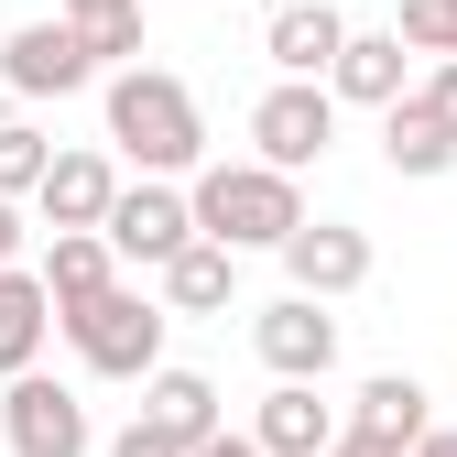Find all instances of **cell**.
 <instances>
[{"instance_id": "obj_1", "label": "cell", "mask_w": 457, "mask_h": 457, "mask_svg": "<svg viewBox=\"0 0 457 457\" xmlns=\"http://www.w3.org/2000/svg\"><path fill=\"white\" fill-rule=\"evenodd\" d=\"M109 142H120L142 175H196L207 163V120H196V87L163 77V66H131L109 77Z\"/></svg>"}, {"instance_id": "obj_2", "label": "cell", "mask_w": 457, "mask_h": 457, "mask_svg": "<svg viewBox=\"0 0 457 457\" xmlns=\"http://www.w3.org/2000/svg\"><path fill=\"white\" fill-rule=\"evenodd\" d=\"M186 207H196V228L207 240H228V251H283V228L305 218V186L283 175V163H196V186H186Z\"/></svg>"}, {"instance_id": "obj_3", "label": "cell", "mask_w": 457, "mask_h": 457, "mask_svg": "<svg viewBox=\"0 0 457 457\" xmlns=\"http://www.w3.org/2000/svg\"><path fill=\"white\" fill-rule=\"evenodd\" d=\"M54 327H66V349H77L98 381H142V370L163 360V327H175V316H163L153 295H131V283H109V295L66 305Z\"/></svg>"}, {"instance_id": "obj_4", "label": "cell", "mask_w": 457, "mask_h": 457, "mask_svg": "<svg viewBox=\"0 0 457 457\" xmlns=\"http://www.w3.org/2000/svg\"><path fill=\"white\" fill-rule=\"evenodd\" d=\"M0 436H12V457H87L98 425L66 381H44V370H12L0 381Z\"/></svg>"}, {"instance_id": "obj_5", "label": "cell", "mask_w": 457, "mask_h": 457, "mask_svg": "<svg viewBox=\"0 0 457 457\" xmlns=\"http://www.w3.org/2000/svg\"><path fill=\"white\" fill-rule=\"evenodd\" d=\"M251 142H262V163L305 175V163L337 142V98H327V77H272L262 109H251Z\"/></svg>"}, {"instance_id": "obj_6", "label": "cell", "mask_w": 457, "mask_h": 457, "mask_svg": "<svg viewBox=\"0 0 457 457\" xmlns=\"http://www.w3.org/2000/svg\"><path fill=\"white\" fill-rule=\"evenodd\" d=\"M98 77V54H87V33L54 12V22H22L12 44H0V87L12 98H77Z\"/></svg>"}, {"instance_id": "obj_7", "label": "cell", "mask_w": 457, "mask_h": 457, "mask_svg": "<svg viewBox=\"0 0 457 457\" xmlns=\"http://www.w3.org/2000/svg\"><path fill=\"white\" fill-rule=\"evenodd\" d=\"M98 240L120 251V262H163V251H186V240H196V207H186V186H175V175H142V186L109 196Z\"/></svg>"}, {"instance_id": "obj_8", "label": "cell", "mask_w": 457, "mask_h": 457, "mask_svg": "<svg viewBox=\"0 0 457 457\" xmlns=\"http://www.w3.org/2000/svg\"><path fill=\"white\" fill-rule=\"evenodd\" d=\"M251 349H262L272 381H327V370H337V316H327V295L262 305V316H251Z\"/></svg>"}, {"instance_id": "obj_9", "label": "cell", "mask_w": 457, "mask_h": 457, "mask_svg": "<svg viewBox=\"0 0 457 457\" xmlns=\"http://www.w3.org/2000/svg\"><path fill=\"white\" fill-rule=\"evenodd\" d=\"M283 272H295V295H360L370 283V228H349V218H295L283 228Z\"/></svg>"}, {"instance_id": "obj_10", "label": "cell", "mask_w": 457, "mask_h": 457, "mask_svg": "<svg viewBox=\"0 0 457 457\" xmlns=\"http://www.w3.org/2000/svg\"><path fill=\"white\" fill-rule=\"evenodd\" d=\"M153 272H163V316H228V295H240V251L207 240V228L186 251H163Z\"/></svg>"}, {"instance_id": "obj_11", "label": "cell", "mask_w": 457, "mask_h": 457, "mask_svg": "<svg viewBox=\"0 0 457 457\" xmlns=\"http://www.w3.org/2000/svg\"><path fill=\"white\" fill-rule=\"evenodd\" d=\"M109 196H120L109 153H44V186H33L44 228H98V218H109Z\"/></svg>"}, {"instance_id": "obj_12", "label": "cell", "mask_w": 457, "mask_h": 457, "mask_svg": "<svg viewBox=\"0 0 457 457\" xmlns=\"http://www.w3.org/2000/svg\"><path fill=\"white\" fill-rule=\"evenodd\" d=\"M337 436V403H316V381H272L262 414H251V446L262 457H316Z\"/></svg>"}, {"instance_id": "obj_13", "label": "cell", "mask_w": 457, "mask_h": 457, "mask_svg": "<svg viewBox=\"0 0 457 457\" xmlns=\"http://www.w3.org/2000/svg\"><path fill=\"white\" fill-rule=\"evenodd\" d=\"M327 98L392 109V98H403V33H349V44L327 54Z\"/></svg>"}, {"instance_id": "obj_14", "label": "cell", "mask_w": 457, "mask_h": 457, "mask_svg": "<svg viewBox=\"0 0 457 457\" xmlns=\"http://www.w3.org/2000/svg\"><path fill=\"white\" fill-rule=\"evenodd\" d=\"M33 272H44V295H54V316H66V305H87V295H109V283H120V251H109L98 228H54Z\"/></svg>"}, {"instance_id": "obj_15", "label": "cell", "mask_w": 457, "mask_h": 457, "mask_svg": "<svg viewBox=\"0 0 457 457\" xmlns=\"http://www.w3.org/2000/svg\"><path fill=\"white\" fill-rule=\"evenodd\" d=\"M349 44V22H337V0H283L272 12V33H262V54L283 77H327V54Z\"/></svg>"}, {"instance_id": "obj_16", "label": "cell", "mask_w": 457, "mask_h": 457, "mask_svg": "<svg viewBox=\"0 0 457 457\" xmlns=\"http://www.w3.org/2000/svg\"><path fill=\"white\" fill-rule=\"evenodd\" d=\"M44 337H54V295H44V272L0 262V381L33 370V360H44Z\"/></svg>"}, {"instance_id": "obj_17", "label": "cell", "mask_w": 457, "mask_h": 457, "mask_svg": "<svg viewBox=\"0 0 457 457\" xmlns=\"http://www.w3.org/2000/svg\"><path fill=\"white\" fill-rule=\"evenodd\" d=\"M142 425H163L175 446H196V436H218V381L207 370H142Z\"/></svg>"}, {"instance_id": "obj_18", "label": "cell", "mask_w": 457, "mask_h": 457, "mask_svg": "<svg viewBox=\"0 0 457 457\" xmlns=\"http://www.w3.org/2000/svg\"><path fill=\"white\" fill-rule=\"evenodd\" d=\"M381 163H392V175H446V163H457V131L436 120V109H425L414 87L381 109Z\"/></svg>"}, {"instance_id": "obj_19", "label": "cell", "mask_w": 457, "mask_h": 457, "mask_svg": "<svg viewBox=\"0 0 457 457\" xmlns=\"http://www.w3.org/2000/svg\"><path fill=\"white\" fill-rule=\"evenodd\" d=\"M425 403H436V392H425L414 370H370V381H360V403H349V425L381 436V446H414V436H425Z\"/></svg>"}, {"instance_id": "obj_20", "label": "cell", "mask_w": 457, "mask_h": 457, "mask_svg": "<svg viewBox=\"0 0 457 457\" xmlns=\"http://www.w3.org/2000/svg\"><path fill=\"white\" fill-rule=\"evenodd\" d=\"M66 22L87 33L98 66H131V54H142V0H66Z\"/></svg>"}, {"instance_id": "obj_21", "label": "cell", "mask_w": 457, "mask_h": 457, "mask_svg": "<svg viewBox=\"0 0 457 457\" xmlns=\"http://www.w3.org/2000/svg\"><path fill=\"white\" fill-rule=\"evenodd\" d=\"M44 153H54V142H44L33 120H0V196H33V186H44Z\"/></svg>"}, {"instance_id": "obj_22", "label": "cell", "mask_w": 457, "mask_h": 457, "mask_svg": "<svg viewBox=\"0 0 457 457\" xmlns=\"http://www.w3.org/2000/svg\"><path fill=\"white\" fill-rule=\"evenodd\" d=\"M392 33H403L414 54H457V0H403V22H392Z\"/></svg>"}, {"instance_id": "obj_23", "label": "cell", "mask_w": 457, "mask_h": 457, "mask_svg": "<svg viewBox=\"0 0 457 457\" xmlns=\"http://www.w3.org/2000/svg\"><path fill=\"white\" fill-rule=\"evenodd\" d=\"M109 457H186V446H175V436H163V425H142V414H131L120 436H109Z\"/></svg>"}, {"instance_id": "obj_24", "label": "cell", "mask_w": 457, "mask_h": 457, "mask_svg": "<svg viewBox=\"0 0 457 457\" xmlns=\"http://www.w3.org/2000/svg\"><path fill=\"white\" fill-rule=\"evenodd\" d=\"M414 98H425V109H436V120H446V131H457V54H436V77H425V87H414Z\"/></svg>"}, {"instance_id": "obj_25", "label": "cell", "mask_w": 457, "mask_h": 457, "mask_svg": "<svg viewBox=\"0 0 457 457\" xmlns=\"http://www.w3.org/2000/svg\"><path fill=\"white\" fill-rule=\"evenodd\" d=\"M316 457H403V446H381V436H360V425H337V436H327Z\"/></svg>"}, {"instance_id": "obj_26", "label": "cell", "mask_w": 457, "mask_h": 457, "mask_svg": "<svg viewBox=\"0 0 457 457\" xmlns=\"http://www.w3.org/2000/svg\"><path fill=\"white\" fill-rule=\"evenodd\" d=\"M22 240H33V228H22V196H0V262H22Z\"/></svg>"}, {"instance_id": "obj_27", "label": "cell", "mask_w": 457, "mask_h": 457, "mask_svg": "<svg viewBox=\"0 0 457 457\" xmlns=\"http://www.w3.org/2000/svg\"><path fill=\"white\" fill-rule=\"evenodd\" d=\"M186 457H262V446H251V436H228V425H218V436H196Z\"/></svg>"}, {"instance_id": "obj_28", "label": "cell", "mask_w": 457, "mask_h": 457, "mask_svg": "<svg viewBox=\"0 0 457 457\" xmlns=\"http://www.w3.org/2000/svg\"><path fill=\"white\" fill-rule=\"evenodd\" d=\"M403 457H457V436H446V425H425V436H414Z\"/></svg>"}, {"instance_id": "obj_29", "label": "cell", "mask_w": 457, "mask_h": 457, "mask_svg": "<svg viewBox=\"0 0 457 457\" xmlns=\"http://www.w3.org/2000/svg\"><path fill=\"white\" fill-rule=\"evenodd\" d=\"M262 12H283V0H262Z\"/></svg>"}]
</instances>
